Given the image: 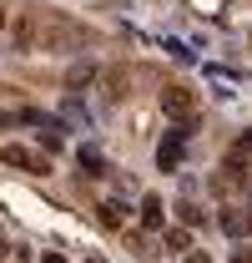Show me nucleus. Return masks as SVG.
Returning a JSON list of instances; mask_svg holds the SVG:
<instances>
[{"label":"nucleus","instance_id":"f257e3e1","mask_svg":"<svg viewBox=\"0 0 252 263\" xmlns=\"http://www.w3.org/2000/svg\"><path fill=\"white\" fill-rule=\"evenodd\" d=\"M161 111L172 122H197V91L192 86H166L161 91Z\"/></svg>","mask_w":252,"mask_h":263},{"label":"nucleus","instance_id":"f03ea898","mask_svg":"<svg viewBox=\"0 0 252 263\" xmlns=\"http://www.w3.org/2000/svg\"><path fill=\"white\" fill-rule=\"evenodd\" d=\"M247 162H252V142L237 137V142L227 147V157H222V172H227L232 182H242V177H247Z\"/></svg>","mask_w":252,"mask_h":263},{"label":"nucleus","instance_id":"7ed1b4c3","mask_svg":"<svg viewBox=\"0 0 252 263\" xmlns=\"http://www.w3.org/2000/svg\"><path fill=\"white\" fill-rule=\"evenodd\" d=\"M0 157H5V167H20V172H51V162H40L35 152H26V147H15V142H10V147H5Z\"/></svg>","mask_w":252,"mask_h":263},{"label":"nucleus","instance_id":"20e7f679","mask_svg":"<svg viewBox=\"0 0 252 263\" xmlns=\"http://www.w3.org/2000/svg\"><path fill=\"white\" fill-rule=\"evenodd\" d=\"M157 162H161V172H172V167L182 162V137L172 132V142H161V152H157Z\"/></svg>","mask_w":252,"mask_h":263},{"label":"nucleus","instance_id":"39448f33","mask_svg":"<svg viewBox=\"0 0 252 263\" xmlns=\"http://www.w3.org/2000/svg\"><path fill=\"white\" fill-rule=\"evenodd\" d=\"M222 228H227V238H242V233H247V218H242V208H222Z\"/></svg>","mask_w":252,"mask_h":263},{"label":"nucleus","instance_id":"423d86ee","mask_svg":"<svg viewBox=\"0 0 252 263\" xmlns=\"http://www.w3.org/2000/svg\"><path fill=\"white\" fill-rule=\"evenodd\" d=\"M76 157H81V172H86V177H101V152H91V147H81V152H76Z\"/></svg>","mask_w":252,"mask_h":263},{"label":"nucleus","instance_id":"0eeeda50","mask_svg":"<svg viewBox=\"0 0 252 263\" xmlns=\"http://www.w3.org/2000/svg\"><path fill=\"white\" fill-rule=\"evenodd\" d=\"M141 223H146V228H161V223H166V218H161V202H157V197H146V202H141Z\"/></svg>","mask_w":252,"mask_h":263},{"label":"nucleus","instance_id":"6e6552de","mask_svg":"<svg viewBox=\"0 0 252 263\" xmlns=\"http://www.w3.org/2000/svg\"><path fill=\"white\" fill-rule=\"evenodd\" d=\"M177 218H182V223H187V228H197V223H202V218H207V213H202V208H197V202H177Z\"/></svg>","mask_w":252,"mask_h":263},{"label":"nucleus","instance_id":"1a4fd4ad","mask_svg":"<svg viewBox=\"0 0 252 263\" xmlns=\"http://www.w3.org/2000/svg\"><path fill=\"white\" fill-rule=\"evenodd\" d=\"M96 213H101V223H106V228H121V208H116V202H101Z\"/></svg>","mask_w":252,"mask_h":263},{"label":"nucleus","instance_id":"9d476101","mask_svg":"<svg viewBox=\"0 0 252 263\" xmlns=\"http://www.w3.org/2000/svg\"><path fill=\"white\" fill-rule=\"evenodd\" d=\"M91 76H96V66H71V76H66V81H71V86H86Z\"/></svg>","mask_w":252,"mask_h":263},{"label":"nucleus","instance_id":"9b49d317","mask_svg":"<svg viewBox=\"0 0 252 263\" xmlns=\"http://www.w3.org/2000/svg\"><path fill=\"white\" fill-rule=\"evenodd\" d=\"M192 238H187V228H166V248H187Z\"/></svg>","mask_w":252,"mask_h":263},{"label":"nucleus","instance_id":"f8f14e48","mask_svg":"<svg viewBox=\"0 0 252 263\" xmlns=\"http://www.w3.org/2000/svg\"><path fill=\"white\" fill-rule=\"evenodd\" d=\"M232 263H252V258H247V253H237V258H232Z\"/></svg>","mask_w":252,"mask_h":263},{"label":"nucleus","instance_id":"ddd939ff","mask_svg":"<svg viewBox=\"0 0 252 263\" xmlns=\"http://www.w3.org/2000/svg\"><path fill=\"white\" fill-rule=\"evenodd\" d=\"M0 127H10V117H5V111H0Z\"/></svg>","mask_w":252,"mask_h":263}]
</instances>
